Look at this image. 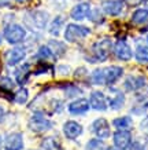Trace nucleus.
<instances>
[{
	"label": "nucleus",
	"instance_id": "19",
	"mask_svg": "<svg viewBox=\"0 0 148 150\" xmlns=\"http://www.w3.org/2000/svg\"><path fill=\"white\" fill-rule=\"evenodd\" d=\"M14 76H15V81L21 84V86H23L27 81L29 76H30V65L23 64L21 66H18L15 69V72H14Z\"/></svg>",
	"mask_w": 148,
	"mask_h": 150
},
{
	"label": "nucleus",
	"instance_id": "8",
	"mask_svg": "<svg viewBox=\"0 0 148 150\" xmlns=\"http://www.w3.org/2000/svg\"><path fill=\"white\" fill-rule=\"evenodd\" d=\"M114 54L119 61H123V62H128L132 59L133 57V51L130 48V46L128 44V41L123 40V39H119V40L114 44Z\"/></svg>",
	"mask_w": 148,
	"mask_h": 150
},
{
	"label": "nucleus",
	"instance_id": "27",
	"mask_svg": "<svg viewBox=\"0 0 148 150\" xmlns=\"http://www.w3.org/2000/svg\"><path fill=\"white\" fill-rule=\"evenodd\" d=\"M49 48L54 51V54L58 55V57L66 52V46H65V43L58 41V40H51L49 41Z\"/></svg>",
	"mask_w": 148,
	"mask_h": 150
},
{
	"label": "nucleus",
	"instance_id": "20",
	"mask_svg": "<svg viewBox=\"0 0 148 150\" xmlns=\"http://www.w3.org/2000/svg\"><path fill=\"white\" fill-rule=\"evenodd\" d=\"M112 125L117 129H122V131H130L133 127V120L129 116H123V117H117L112 120Z\"/></svg>",
	"mask_w": 148,
	"mask_h": 150
},
{
	"label": "nucleus",
	"instance_id": "18",
	"mask_svg": "<svg viewBox=\"0 0 148 150\" xmlns=\"http://www.w3.org/2000/svg\"><path fill=\"white\" fill-rule=\"evenodd\" d=\"M108 103L112 110H119L125 105V94L121 90L111 88L110 90V96H108Z\"/></svg>",
	"mask_w": 148,
	"mask_h": 150
},
{
	"label": "nucleus",
	"instance_id": "34",
	"mask_svg": "<svg viewBox=\"0 0 148 150\" xmlns=\"http://www.w3.org/2000/svg\"><path fill=\"white\" fill-rule=\"evenodd\" d=\"M129 150H145V149H144V146L141 145V143L136 142V143H133V145H130Z\"/></svg>",
	"mask_w": 148,
	"mask_h": 150
},
{
	"label": "nucleus",
	"instance_id": "32",
	"mask_svg": "<svg viewBox=\"0 0 148 150\" xmlns=\"http://www.w3.org/2000/svg\"><path fill=\"white\" fill-rule=\"evenodd\" d=\"M65 92H66V95L67 96H74V95H78V94H81V90L80 88H77L76 86H70L67 87V90H65Z\"/></svg>",
	"mask_w": 148,
	"mask_h": 150
},
{
	"label": "nucleus",
	"instance_id": "16",
	"mask_svg": "<svg viewBox=\"0 0 148 150\" xmlns=\"http://www.w3.org/2000/svg\"><path fill=\"white\" fill-rule=\"evenodd\" d=\"M145 84H147V79L144 76H129V77H126L125 83H123L125 90L130 92L139 91L145 87Z\"/></svg>",
	"mask_w": 148,
	"mask_h": 150
},
{
	"label": "nucleus",
	"instance_id": "22",
	"mask_svg": "<svg viewBox=\"0 0 148 150\" xmlns=\"http://www.w3.org/2000/svg\"><path fill=\"white\" fill-rule=\"evenodd\" d=\"M132 23L135 25H147L148 23V10L137 8L132 14Z\"/></svg>",
	"mask_w": 148,
	"mask_h": 150
},
{
	"label": "nucleus",
	"instance_id": "39",
	"mask_svg": "<svg viewBox=\"0 0 148 150\" xmlns=\"http://www.w3.org/2000/svg\"><path fill=\"white\" fill-rule=\"evenodd\" d=\"M14 1H17V3H27V1H30V0H14Z\"/></svg>",
	"mask_w": 148,
	"mask_h": 150
},
{
	"label": "nucleus",
	"instance_id": "5",
	"mask_svg": "<svg viewBox=\"0 0 148 150\" xmlns=\"http://www.w3.org/2000/svg\"><path fill=\"white\" fill-rule=\"evenodd\" d=\"M92 132H93L96 138L102 139V141H106L107 138L111 137V129H110V125H108V121L106 118H96L93 123H92Z\"/></svg>",
	"mask_w": 148,
	"mask_h": 150
},
{
	"label": "nucleus",
	"instance_id": "29",
	"mask_svg": "<svg viewBox=\"0 0 148 150\" xmlns=\"http://www.w3.org/2000/svg\"><path fill=\"white\" fill-rule=\"evenodd\" d=\"M86 150H108V147L106 146L102 139H92V141L88 142V145H86Z\"/></svg>",
	"mask_w": 148,
	"mask_h": 150
},
{
	"label": "nucleus",
	"instance_id": "17",
	"mask_svg": "<svg viewBox=\"0 0 148 150\" xmlns=\"http://www.w3.org/2000/svg\"><path fill=\"white\" fill-rule=\"evenodd\" d=\"M82 125L77 121H73V120H69L65 123L63 125V134L67 139H76L82 134Z\"/></svg>",
	"mask_w": 148,
	"mask_h": 150
},
{
	"label": "nucleus",
	"instance_id": "23",
	"mask_svg": "<svg viewBox=\"0 0 148 150\" xmlns=\"http://www.w3.org/2000/svg\"><path fill=\"white\" fill-rule=\"evenodd\" d=\"M36 57L40 59V61H43V62H51V61H55V58H56V55L54 54V51L49 48V46L39 47Z\"/></svg>",
	"mask_w": 148,
	"mask_h": 150
},
{
	"label": "nucleus",
	"instance_id": "12",
	"mask_svg": "<svg viewBox=\"0 0 148 150\" xmlns=\"http://www.w3.org/2000/svg\"><path fill=\"white\" fill-rule=\"evenodd\" d=\"M123 1L122 0H104L102 3V10L104 14L111 15V17H117L123 11Z\"/></svg>",
	"mask_w": 148,
	"mask_h": 150
},
{
	"label": "nucleus",
	"instance_id": "38",
	"mask_svg": "<svg viewBox=\"0 0 148 150\" xmlns=\"http://www.w3.org/2000/svg\"><path fill=\"white\" fill-rule=\"evenodd\" d=\"M8 0H0V6H7Z\"/></svg>",
	"mask_w": 148,
	"mask_h": 150
},
{
	"label": "nucleus",
	"instance_id": "3",
	"mask_svg": "<svg viewBox=\"0 0 148 150\" xmlns=\"http://www.w3.org/2000/svg\"><path fill=\"white\" fill-rule=\"evenodd\" d=\"M112 48V41L108 39V37H104L102 40L96 41L92 47V52H93V57L96 59V62H103L108 58V55L111 52Z\"/></svg>",
	"mask_w": 148,
	"mask_h": 150
},
{
	"label": "nucleus",
	"instance_id": "9",
	"mask_svg": "<svg viewBox=\"0 0 148 150\" xmlns=\"http://www.w3.org/2000/svg\"><path fill=\"white\" fill-rule=\"evenodd\" d=\"M26 57V50L23 47H13L6 52V64L8 66H17Z\"/></svg>",
	"mask_w": 148,
	"mask_h": 150
},
{
	"label": "nucleus",
	"instance_id": "11",
	"mask_svg": "<svg viewBox=\"0 0 148 150\" xmlns=\"http://www.w3.org/2000/svg\"><path fill=\"white\" fill-rule=\"evenodd\" d=\"M90 109L89 100L85 98H78V99L72 100L67 106L69 113L73 116H81V114H85L88 110Z\"/></svg>",
	"mask_w": 148,
	"mask_h": 150
},
{
	"label": "nucleus",
	"instance_id": "37",
	"mask_svg": "<svg viewBox=\"0 0 148 150\" xmlns=\"http://www.w3.org/2000/svg\"><path fill=\"white\" fill-rule=\"evenodd\" d=\"M143 102H144V106H148V92L144 95V98H143Z\"/></svg>",
	"mask_w": 148,
	"mask_h": 150
},
{
	"label": "nucleus",
	"instance_id": "2",
	"mask_svg": "<svg viewBox=\"0 0 148 150\" xmlns=\"http://www.w3.org/2000/svg\"><path fill=\"white\" fill-rule=\"evenodd\" d=\"M90 35V29L84 25L78 23H69L65 29V39L69 43H77V41L84 40L85 37Z\"/></svg>",
	"mask_w": 148,
	"mask_h": 150
},
{
	"label": "nucleus",
	"instance_id": "41",
	"mask_svg": "<svg viewBox=\"0 0 148 150\" xmlns=\"http://www.w3.org/2000/svg\"><path fill=\"white\" fill-rule=\"evenodd\" d=\"M108 150H117V149H108Z\"/></svg>",
	"mask_w": 148,
	"mask_h": 150
},
{
	"label": "nucleus",
	"instance_id": "33",
	"mask_svg": "<svg viewBox=\"0 0 148 150\" xmlns=\"http://www.w3.org/2000/svg\"><path fill=\"white\" fill-rule=\"evenodd\" d=\"M140 129H141L144 134H147V135H148V116L144 118L141 123H140Z\"/></svg>",
	"mask_w": 148,
	"mask_h": 150
},
{
	"label": "nucleus",
	"instance_id": "30",
	"mask_svg": "<svg viewBox=\"0 0 148 150\" xmlns=\"http://www.w3.org/2000/svg\"><path fill=\"white\" fill-rule=\"evenodd\" d=\"M104 15H106V14L103 13V10L95 8V10H90L89 17H88V18L95 23H102L103 22V19H104Z\"/></svg>",
	"mask_w": 148,
	"mask_h": 150
},
{
	"label": "nucleus",
	"instance_id": "7",
	"mask_svg": "<svg viewBox=\"0 0 148 150\" xmlns=\"http://www.w3.org/2000/svg\"><path fill=\"white\" fill-rule=\"evenodd\" d=\"M123 74V69L121 66H107L103 69V83L104 86H112L114 83H117Z\"/></svg>",
	"mask_w": 148,
	"mask_h": 150
},
{
	"label": "nucleus",
	"instance_id": "6",
	"mask_svg": "<svg viewBox=\"0 0 148 150\" xmlns=\"http://www.w3.org/2000/svg\"><path fill=\"white\" fill-rule=\"evenodd\" d=\"M112 142L117 150H128L132 145V134L130 131H122L118 129L112 135Z\"/></svg>",
	"mask_w": 148,
	"mask_h": 150
},
{
	"label": "nucleus",
	"instance_id": "42",
	"mask_svg": "<svg viewBox=\"0 0 148 150\" xmlns=\"http://www.w3.org/2000/svg\"><path fill=\"white\" fill-rule=\"evenodd\" d=\"M0 43H1V36H0Z\"/></svg>",
	"mask_w": 148,
	"mask_h": 150
},
{
	"label": "nucleus",
	"instance_id": "31",
	"mask_svg": "<svg viewBox=\"0 0 148 150\" xmlns=\"http://www.w3.org/2000/svg\"><path fill=\"white\" fill-rule=\"evenodd\" d=\"M14 86H15V83L11 80L10 77L7 76H3V77H0V88H3V90H13Z\"/></svg>",
	"mask_w": 148,
	"mask_h": 150
},
{
	"label": "nucleus",
	"instance_id": "26",
	"mask_svg": "<svg viewBox=\"0 0 148 150\" xmlns=\"http://www.w3.org/2000/svg\"><path fill=\"white\" fill-rule=\"evenodd\" d=\"M27 99H29V91H27L25 87L19 88L18 91L14 94V102H15V103L25 105L27 102Z\"/></svg>",
	"mask_w": 148,
	"mask_h": 150
},
{
	"label": "nucleus",
	"instance_id": "28",
	"mask_svg": "<svg viewBox=\"0 0 148 150\" xmlns=\"http://www.w3.org/2000/svg\"><path fill=\"white\" fill-rule=\"evenodd\" d=\"M90 83L95 86H104L103 83V69H95L90 73Z\"/></svg>",
	"mask_w": 148,
	"mask_h": 150
},
{
	"label": "nucleus",
	"instance_id": "4",
	"mask_svg": "<svg viewBox=\"0 0 148 150\" xmlns=\"http://www.w3.org/2000/svg\"><path fill=\"white\" fill-rule=\"evenodd\" d=\"M29 128L34 132H45L52 128V121L45 117V114L37 112L29 120Z\"/></svg>",
	"mask_w": 148,
	"mask_h": 150
},
{
	"label": "nucleus",
	"instance_id": "25",
	"mask_svg": "<svg viewBox=\"0 0 148 150\" xmlns=\"http://www.w3.org/2000/svg\"><path fill=\"white\" fill-rule=\"evenodd\" d=\"M41 149L43 150H62L59 142L55 139L54 137H48L44 138L43 142H41Z\"/></svg>",
	"mask_w": 148,
	"mask_h": 150
},
{
	"label": "nucleus",
	"instance_id": "13",
	"mask_svg": "<svg viewBox=\"0 0 148 150\" xmlns=\"http://www.w3.org/2000/svg\"><path fill=\"white\" fill-rule=\"evenodd\" d=\"M89 105L90 108L95 110H97V112H104V110L107 109L108 106V102H107V98L104 95L102 91H93L90 92V96H89Z\"/></svg>",
	"mask_w": 148,
	"mask_h": 150
},
{
	"label": "nucleus",
	"instance_id": "21",
	"mask_svg": "<svg viewBox=\"0 0 148 150\" xmlns=\"http://www.w3.org/2000/svg\"><path fill=\"white\" fill-rule=\"evenodd\" d=\"M63 25H65V17H63V15L55 17V18L51 21V23H49V28H48L49 35H52V36H59Z\"/></svg>",
	"mask_w": 148,
	"mask_h": 150
},
{
	"label": "nucleus",
	"instance_id": "14",
	"mask_svg": "<svg viewBox=\"0 0 148 150\" xmlns=\"http://www.w3.org/2000/svg\"><path fill=\"white\" fill-rule=\"evenodd\" d=\"M23 137L21 132H11L4 139V150H22Z\"/></svg>",
	"mask_w": 148,
	"mask_h": 150
},
{
	"label": "nucleus",
	"instance_id": "43",
	"mask_svg": "<svg viewBox=\"0 0 148 150\" xmlns=\"http://www.w3.org/2000/svg\"><path fill=\"white\" fill-rule=\"evenodd\" d=\"M147 41H148V36H147Z\"/></svg>",
	"mask_w": 148,
	"mask_h": 150
},
{
	"label": "nucleus",
	"instance_id": "35",
	"mask_svg": "<svg viewBox=\"0 0 148 150\" xmlns=\"http://www.w3.org/2000/svg\"><path fill=\"white\" fill-rule=\"evenodd\" d=\"M128 6H139L143 0H125Z\"/></svg>",
	"mask_w": 148,
	"mask_h": 150
},
{
	"label": "nucleus",
	"instance_id": "1",
	"mask_svg": "<svg viewBox=\"0 0 148 150\" xmlns=\"http://www.w3.org/2000/svg\"><path fill=\"white\" fill-rule=\"evenodd\" d=\"M3 36L10 44H19L26 39V29L18 23H8L3 30Z\"/></svg>",
	"mask_w": 148,
	"mask_h": 150
},
{
	"label": "nucleus",
	"instance_id": "24",
	"mask_svg": "<svg viewBox=\"0 0 148 150\" xmlns=\"http://www.w3.org/2000/svg\"><path fill=\"white\" fill-rule=\"evenodd\" d=\"M135 57L136 61L140 64H148V46H143V44L137 46Z\"/></svg>",
	"mask_w": 148,
	"mask_h": 150
},
{
	"label": "nucleus",
	"instance_id": "10",
	"mask_svg": "<svg viewBox=\"0 0 148 150\" xmlns=\"http://www.w3.org/2000/svg\"><path fill=\"white\" fill-rule=\"evenodd\" d=\"M49 15L47 11H41V10H37V11H32L29 14V18H26L27 22H30V25L36 29H44L48 23Z\"/></svg>",
	"mask_w": 148,
	"mask_h": 150
},
{
	"label": "nucleus",
	"instance_id": "40",
	"mask_svg": "<svg viewBox=\"0 0 148 150\" xmlns=\"http://www.w3.org/2000/svg\"><path fill=\"white\" fill-rule=\"evenodd\" d=\"M0 147H1V139H0Z\"/></svg>",
	"mask_w": 148,
	"mask_h": 150
},
{
	"label": "nucleus",
	"instance_id": "36",
	"mask_svg": "<svg viewBox=\"0 0 148 150\" xmlns=\"http://www.w3.org/2000/svg\"><path fill=\"white\" fill-rule=\"evenodd\" d=\"M4 116H6V112H4V109H3V108L0 106V123H1V121L4 120Z\"/></svg>",
	"mask_w": 148,
	"mask_h": 150
},
{
	"label": "nucleus",
	"instance_id": "15",
	"mask_svg": "<svg viewBox=\"0 0 148 150\" xmlns=\"http://www.w3.org/2000/svg\"><path fill=\"white\" fill-rule=\"evenodd\" d=\"M90 13V4L86 3V1H82V3H78L77 6H74L70 11V17H72L74 21H84L89 17Z\"/></svg>",
	"mask_w": 148,
	"mask_h": 150
}]
</instances>
